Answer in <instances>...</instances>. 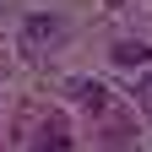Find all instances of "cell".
<instances>
[{
    "label": "cell",
    "mask_w": 152,
    "mask_h": 152,
    "mask_svg": "<svg viewBox=\"0 0 152 152\" xmlns=\"http://www.w3.org/2000/svg\"><path fill=\"white\" fill-rule=\"evenodd\" d=\"M60 44H65V22H60V16L33 11L22 22V54H27V60H44V54H54Z\"/></svg>",
    "instance_id": "6da1fadb"
},
{
    "label": "cell",
    "mask_w": 152,
    "mask_h": 152,
    "mask_svg": "<svg viewBox=\"0 0 152 152\" xmlns=\"http://www.w3.org/2000/svg\"><path fill=\"white\" fill-rule=\"evenodd\" d=\"M114 60L120 65H152V49L136 44V38H125V44H114Z\"/></svg>",
    "instance_id": "7a4b0ae2"
},
{
    "label": "cell",
    "mask_w": 152,
    "mask_h": 152,
    "mask_svg": "<svg viewBox=\"0 0 152 152\" xmlns=\"http://www.w3.org/2000/svg\"><path fill=\"white\" fill-rule=\"evenodd\" d=\"M71 92H76V103H87V109H103V98H109V92H103L98 82H87V76H76Z\"/></svg>",
    "instance_id": "3957f363"
},
{
    "label": "cell",
    "mask_w": 152,
    "mask_h": 152,
    "mask_svg": "<svg viewBox=\"0 0 152 152\" xmlns=\"http://www.w3.org/2000/svg\"><path fill=\"white\" fill-rule=\"evenodd\" d=\"M33 152H65V130L54 125V136H38V141H33Z\"/></svg>",
    "instance_id": "277c9868"
},
{
    "label": "cell",
    "mask_w": 152,
    "mask_h": 152,
    "mask_svg": "<svg viewBox=\"0 0 152 152\" xmlns=\"http://www.w3.org/2000/svg\"><path fill=\"white\" fill-rule=\"evenodd\" d=\"M136 103H141V109L152 114V71H147V76H141V82H136Z\"/></svg>",
    "instance_id": "5b68a950"
},
{
    "label": "cell",
    "mask_w": 152,
    "mask_h": 152,
    "mask_svg": "<svg viewBox=\"0 0 152 152\" xmlns=\"http://www.w3.org/2000/svg\"><path fill=\"white\" fill-rule=\"evenodd\" d=\"M103 6H114V11H120V6H130V0H103Z\"/></svg>",
    "instance_id": "8992f818"
}]
</instances>
